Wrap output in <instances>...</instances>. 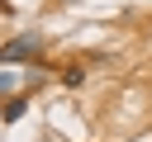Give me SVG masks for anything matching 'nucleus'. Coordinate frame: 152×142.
<instances>
[{"instance_id": "nucleus-2", "label": "nucleus", "mask_w": 152, "mask_h": 142, "mask_svg": "<svg viewBox=\"0 0 152 142\" xmlns=\"http://www.w3.org/2000/svg\"><path fill=\"white\" fill-rule=\"evenodd\" d=\"M24 109H28V99H10V104H5V123H19Z\"/></svg>"}, {"instance_id": "nucleus-1", "label": "nucleus", "mask_w": 152, "mask_h": 142, "mask_svg": "<svg viewBox=\"0 0 152 142\" xmlns=\"http://www.w3.org/2000/svg\"><path fill=\"white\" fill-rule=\"evenodd\" d=\"M43 47V38L38 33H19V38H5V47H0V62L5 66H14V62H24V57H33Z\"/></svg>"}]
</instances>
